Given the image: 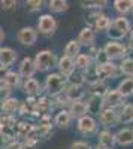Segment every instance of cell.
I'll return each instance as SVG.
<instances>
[{"label": "cell", "mask_w": 133, "mask_h": 149, "mask_svg": "<svg viewBox=\"0 0 133 149\" xmlns=\"http://www.w3.org/2000/svg\"><path fill=\"white\" fill-rule=\"evenodd\" d=\"M67 85H69V81L66 78H63L58 72L57 73H48L45 81H43V91L48 97L55 98L58 95L64 94Z\"/></svg>", "instance_id": "6da1fadb"}, {"label": "cell", "mask_w": 133, "mask_h": 149, "mask_svg": "<svg viewBox=\"0 0 133 149\" xmlns=\"http://www.w3.org/2000/svg\"><path fill=\"white\" fill-rule=\"evenodd\" d=\"M132 22L126 18V17H121V15H118L112 19V26L109 29V31H108V37H109V40L112 42H120V40H123L126 36L130 34L132 31Z\"/></svg>", "instance_id": "7a4b0ae2"}, {"label": "cell", "mask_w": 133, "mask_h": 149, "mask_svg": "<svg viewBox=\"0 0 133 149\" xmlns=\"http://www.w3.org/2000/svg\"><path fill=\"white\" fill-rule=\"evenodd\" d=\"M34 63H36V67H38V72L46 73L58 66V58L51 49H42V51L36 54Z\"/></svg>", "instance_id": "3957f363"}, {"label": "cell", "mask_w": 133, "mask_h": 149, "mask_svg": "<svg viewBox=\"0 0 133 149\" xmlns=\"http://www.w3.org/2000/svg\"><path fill=\"white\" fill-rule=\"evenodd\" d=\"M103 52L106 54L109 61H115V60H126L129 57V46L126 43L121 42H106L103 46Z\"/></svg>", "instance_id": "277c9868"}, {"label": "cell", "mask_w": 133, "mask_h": 149, "mask_svg": "<svg viewBox=\"0 0 133 149\" xmlns=\"http://www.w3.org/2000/svg\"><path fill=\"white\" fill-rule=\"evenodd\" d=\"M17 127H18V121L15 119V116L2 115V119H0V133H2V137L5 139L6 143L17 140Z\"/></svg>", "instance_id": "5b68a950"}, {"label": "cell", "mask_w": 133, "mask_h": 149, "mask_svg": "<svg viewBox=\"0 0 133 149\" xmlns=\"http://www.w3.org/2000/svg\"><path fill=\"white\" fill-rule=\"evenodd\" d=\"M99 128V122L96 121V118L93 115H85L82 116L76 121V130L79 134L85 136V137H88V136H93V134H97Z\"/></svg>", "instance_id": "8992f818"}, {"label": "cell", "mask_w": 133, "mask_h": 149, "mask_svg": "<svg viewBox=\"0 0 133 149\" xmlns=\"http://www.w3.org/2000/svg\"><path fill=\"white\" fill-rule=\"evenodd\" d=\"M57 27H58L57 19L51 14H43L38 19V31L45 37H51L55 33Z\"/></svg>", "instance_id": "52a82bcc"}, {"label": "cell", "mask_w": 133, "mask_h": 149, "mask_svg": "<svg viewBox=\"0 0 133 149\" xmlns=\"http://www.w3.org/2000/svg\"><path fill=\"white\" fill-rule=\"evenodd\" d=\"M97 69V73H99V78L100 81H108V79H115L118 76H121V69H120V64H115L114 61H106L103 64H99L96 66Z\"/></svg>", "instance_id": "ba28073f"}, {"label": "cell", "mask_w": 133, "mask_h": 149, "mask_svg": "<svg viewBox=\"0 0 133 149\" xmlns=\"http://www.w3.org/2000/svg\"><path fill=\"white\" fill-rule=\"evenodd\" d=\"M99 122H100V125L105 127L106 130L118 125V124L121 122V119H120V110L105 107L99 115Z\"/></svg>", "instance_id": "9c48e42d"}, {"label": "cell", "mask_w": 133, "mask_h": 149, "mask_svg": "<svg viewBox=\"0 0 133 149\" xmlns=\"http://www.w3.org/2000/svg\"><path fill=\"white\" fill-rule=\"evenodd\" d=\"M38 34H39L38 29H33V27L27 26V27H22L18 30L17 39L24 46H33L36 43V40H38Z\"/></svg>", "instance_id": "30bf717a"}, {"label": "cell", "mask_w": 133, "mask_h": 149, "mask_svg": "<svg viewBox=\"0 0 133 149\" xmlns=\"http://www.w3.org/2000/svg\"><path fill=\"white\" fill-rule=\"evenodd\" d=\"M36 72H38V67H36L34 58H32V57H24V58L20 61L18 73H20V76L22 78V81L32 79V78L34 76Z\"/></svg>", "instance_id": "8fae6325"}, {"label": "cell", "mask_w": 133, "mask_h": 149, "mask_svg": "<svg viewBox=\"0 0 133 149\" xmlns=\"http://www.w3.org/2000/svg\"><path fill=\"white\" fill-rule=\"evenodd\" d=\"M105 102V107H109V109H121L126 103H124V97L123 94L120 93L117 88H111L109 91H108V94L105 95L103 98Z\"/></svg>", "instance_id": "7c38bea8"}, {"label": "cell", "mask_w": 133, "mask_h": 149, "mask_svg": "<svg viewBox=\"0 0 133 149\" xmlns=\"http://www.w3.org/2000/svg\"><path fill=\"white\" fill-rule=\"evenodd\" d=\"M58 73L62 74L63 78H66L67 81L72 78V74L76 72V66H75V60L74 58H69L66 55H62L58 58Z\"/></svg>", "instance_id": "4fadbf2b"}, {"label": "cell", "mask_w": 133, "mask_h": 149, "mask_svg": "<svg viewBox=\"0 0 133 149\" xmlns=\"http://www.w3.org/2000/svg\"><path fill=\"white\" fill-rule=\"evenodd\" d=\"M42 90H43V85L38 81V79H27L22 82V91L29 98H38L42 95Z\"/></svg>", "instance_id": "5bb4252c"}, {"label": "cell", "mask_w": 133, "mask_h": 149, "mask_svg": "<svg viewBox=\"0 0 133 149\" xmlns=\"http://www.w3.org/2000/svg\"><path fill=\"white\" fill-rule=\"evenodd\" d=\"M17 51H14L9 46H2V49H0V67H2V70L8 72L9 67L17 61Z\"/></svg>", "instance_id": "9a60e30c"}, {"label": "cell", "mask_w": 133, "mask_h": 149, "mask_svg": "<svg viewBox=\"0 0 133 149\" xmlns=\"http://www.w3.org/2000/svg\"><path fill=\"white\" fill-rule=\"evenodd\" d=\"M76 40L81 43V46H87V48H91L94 46V42H96V30L85 26L82 27L78 33V37Z\"/></svg>", "instance_id": "2e32d148"}, {"label": "cell", "mask_w": 133, "mask_h": 149, "mask_svg": "<svg viewBox=\"0 0 133 149\" xmlns=\"http://www.w3.org/2000/svg\"><path fill=\"white\" fill-rule=\"evenodd\" d=\"M74 119L75 118L69 112V109H60L54 116V125L58 128H69Z\"/></svg>", "instance_id": "e0dca14e"}, {"label": "cell", "mask_w": 133, "mask_h": 149, "mask_svg": "<svg viewBox=\"0 0 133 149\" xmlns=\"http://www.w3.org/2000/svg\"><path fill=\"white\" fill-rule=\"evenodd\" d=\"M87 103V107H88V113L91 115H100V112L105 109V102L102 97H97V95H91L88 94V98L85 100Z\"/></svg>", "instance_id": "ac0fdd59"}, {"label": "cell", "mask_w": 133, "mask_h": 149, "mask_svg": "<svg viewBox=\"0 0 133 149\" xmlns=\"http://www.w3.org/2000/svg\"><path fill=\"white\" fill-rule=\"evenodd\" d=\"M2 81L9 86L12 91L17 90V88H20V86L22 88V84H21V82H24L22 78L20 76V73H18V72H14V70H8V72H5Z\"/></svg>", "instance_id": "d6986e66"}, {"label": "cell", "mask_w": 133, "mask_h": 149, "mask_svg": "<svg viewBox=\"0 0 133 149\" xmlns=\"http://www.w3.org/2000/svg\"><path fill=\"white\" fill-rule=\"evenodd\" d=\"M21 102L15 97H9L6 100H2V113L8 116H14L17 112H20Z\"/></svg>", "instance_id": "ffe728a7"}, {"label": "cell", "mask_w": 133, "mask_h": 149, "mask_svg": "<svg viewBox=\"0 0 133 149\" xmlns=\"http://www.w3.org/2000/svg\"><path fill=\"white\" fill-rule=\"evenodd\" d=\"M64 95L67 97L69 102H79L84 100L85 97V90H84L82 85H67V88L64 91Z\"/></svg>", "instance_id": "44dd1931"}, {"label": "cell", "mask_w": 133, "mask_h": 149, "mask_svg": "<svg viewBox=\"0 0 133 149\" xmlns=\"http://www.w3.org/2000/svg\"><path fill=\"white\" fill-rule=\"evenodd\" d=\"M97 140H99L97 143L102 145V146H105L106 149H112L115 146V143H117L115 134L111 130H106V128H103V130H100L97 133Z\"/></svg>", "instance_id": "7402d4cb"}, {"label": "cell", "mask_w": 133, "mask_h": 149, "mask_svg": "<svg viewBox=\"0 0 133 149\" xmlns=\"http://www.w3.org/2000/svg\"><path fill=\"white\" fill-rule=\"evenodd\" d=\"M115 139H117V145H120V146L133 145V128L124 127L121 130H118L115 133Z\"/></svg>", "instance_id": "603a6c76"}, {"label": "cell", "mask_w": 133, "mask_h": 149, "mask_svg": "<svg viewBox=\"0 0 133 149\" xmlns=\"http://www.w3.org/2000/svg\"><path fill=\"white\" fill-rule=\"evenodd\" d=\"M69 112L72 115H74V118L79 119L82 116H85L88 115V107H87V103L84 102V100H79V102H70L69 104Z\"/></svg>", "instance_id": "cb8c5ba5"}, {"label": "cell", "mask_w": 133, "mask_h": 149, "mask_svg": "<svg viewBox=\"0 0 133 149\" xmlns=\"http://www.w3.org/2000/svg\"><path fill=\"white\" fill-rule=\"evenodd\" d=\"M111 26H112V19L105 14H100L97 17V19H96L93 29L96 30V33H108L109 29H111Z\"/></svg>", "instance_id": "d4e9b609"}, {"label": "cell", "mask_w": 133, "mask_h": 149, "mask_svg": "<svg viewBox=\"0 0 133 149\" xmlns=\"http://www.w3.org/2000/svg\"><path fill=\"white\" fill-rule=\"evenodd\" d=\"M63 55L76 60V58L81 55V43H79L76 39L69 40V42L66 43V46H64V54H63Z\"/></svg>", "instance_id": "484cf974"}, {"label": "cell", "mask_w": 133, "mask_h": 149, "mask_svg": "<svg viewBox=\"0 0 133 149\" xmlns=\"http://www.w3.org/2000/svg\"><path fill=\"white\" fill-rule=\"evenodd\" d=\"M117 90L123 94L124 98L133 95V78H126L123 81H120L117 85Z\"/></svg>", "instance_id": "4316f807"}, {"label": "cell", "mask_w": 133, "mask_h": 149, "mask_svg": "<svg viewBox=\"0 0 133 149\" xmlns=\"http://www.w3.org/2000/svg\"><path fill=\"white\" fill-rule=\"evenodd\" d=\"M114 9L118 12L121 17L133 10V0H115L114 2Z\"/></svg>", "instance_id": "83f0119b"}, {"label": "cell", "mask_w": 133, "mask_h": 149, "mask_svg": "<svg viewBox=\"0 0 133 149\" xmlns=\"http://www.w3.org/2000/svg\"><path fill=\"white\" fill-rule=\"evenodd\" d=\"M75 66H76V70L78 72H85L91 66H94V63H93V60H91V57L88 54H81L75 60Z\"/></svg>", "instance_id": "f1b7e54d"}, {"label": "cell", "mask_w": 133, "mask_h": 149, "mask_svg": "<svg viewBox=\"0 0 133 149\" xmlns=\"http://www.w3.org/2000/svg\"><path fill=\"white\" fill-rule=\"evenodd\" d=\"M48 9L51 14H63L69 9V3L66 0H50L48 2Z\"/></svg>", "instance_id": "f546056e"}, {"label": "cell", "mask_w": 133, "mask_h": 149, "mask_svg": "<svg viewBox=\"0 0 133 149\" xmlns=\"http://www.w3.org/2000/svg\"><path fill=\"white\" fill-rule=\"evenodd\" d=\"M33 124H30V122H27V121H18V127H17V137H20V139H27L29 136H30V133L33 131Z\"/></svg>", "instance_id": "4dcf8cb0"}, {"label": "cell", "mask_w": 133, "mask_h": 149, "mask_svg": "<svg viewBox=\"0 0 133 149\" xmlns=\"http://www.w3.org/2000/svg\"><path fill=\"white\" fill-rule=\"evenodd\" d=\"M109 90H111V88L108 86V84H106L105 81H100V82H97L96 85L90 86L88 94H91V95H97V97L105 98V95L108 94V91H109Z\"/></svg>", "instance_id": "1f68e13d"}, {"label": "cell", "mask_w": 133, "mask_h": 149, "mask_svg": "<svg viewBox=\"0 0 133 149\" xmlns=\"http://www.w3.org/2000/svg\"><path fill=\"white\" fill-rule=\"evenodd\" d=\"M120 119H121V124H132L133 122V104L132 103H126L120 109Z\"/></svg>", "instance_id": "d6a6232c"}, {"label": "cell", "mask_w": 133, "mask_h": 149, "mask_svg": "<svg viewBox=\"0 0 133 149\" xmlns=\"http://www.w3.org/2000/svg\"><path fill=\"white\" fill-rule=\"evenodd\" d=\"M82 73H84V78H85V84L88 86H93V85H96L97 82H100V78H99V73H97L96 66H91L88 70L82 72Z\"/></svg>", "instance_id": "836d02e7"}, {"label": "cell", "mask_w": 133, "mask_h": 149, "mask_svg": "<svg viewBox=\"0 0 133 149\" xmlns=\"http://www.w3.org/2000/svg\"><path fill=\"white\" fill-rule=\"evenodd\" d=\"M81 5L85 9H91L93 12H96V10L99 12V9H103L108 5V2L106 0H100V2L99 0H84V2H81Z\"/></svg>", "instance_id": "e575fe53"}, {"label": "cell", "mask_w": 133, "mask_h": 149, "mask_svg": "<svg viewBox=\"0 0 133 149\" xmlns=\"http://www.w3.org/2000/svg\"><path fill=\"white\" fill-rule=\"evenodd\" d=\"M120 69H121V73L126 74L127 78H133V57H127L126 60H123L120 63Z\"/></svg>", "instance_id": "d590c367"}, {"label": "cell", "mask_w": 133, "mask_h": 149, "mask_svg": "<svg viewBox=\"0 0 133 149\" xmlns=\"http://www.w3.org/2000/svg\"><path fill=\"white\" fill-rule=\"evenodd\" d=\"M43 2L42 0H27L26 2V10L29 12H39L43 8Z\"/></svg>", "instance_id": "8d00e7d4"}, {"label": "cell", "mask_w": 133, "mask_h": 149, "mask_svg": "<svg viewBox=\"0 0 133 149\" xmlns=\"http://www.w3.org/2000/svg\"><path fill=\"white\" fill-rule=\"evenodd\" d=\"M69 84H70V85H82V86H84V84H85V78H84V73L76 70L74 74H72V78L69 79Z\"/></svg>", "instance_id": "74e56055"}, {"label": "cell", "mask_w": 133, "mask_h": 149, "mask_svg": "<svg viewBox=\"0 0 133 149\" xmlns=\"http://www.w3.org/2000/svg\"><path fill=\"white\" fill-rule=\"evenodd\" d=\"M70 149H94V148L85 140H75L70 143Z\"/></svg>", "instance_id": "f35d334b"}, {"label": "cell", "mask_w": 133, "mask_h": 149, "mask_svg": "<svg viewBox=\"0 0 133 149\" xmlns=\"http://www.w3.org/2000/svg\"><path fill=\"white\" fill-rule=\"evenodd\" d=\"M0 93H2V100H6V98H9V97H12L10 94H12V90L9 88V86L2 81L0 82Z\"/></svg>", "instance_id": "ab89813d"}, {"label": "cell", "mask_w": 133, "mask_h": 149, "mask_svg": "<svg viewBox=\"0 0 133 149\" xmlns=\"http://www.w3.org/2000/svg\"><path fill=\"white\" fill-rule=\"evenodd\" d=\"M17 5H18L17 0H3L2 2L3 10H14V9H17Z\"/></svg>", "instance_id": "60d3db41"}, {"label": "cell", "mask_w": 133, "mask_h": 149, "mask_svg": "<svg viewBox=\"0 0 133 149\" xmlns=\"http://www.w3.org/2000/svg\"><path fill=\"white\" fill-rule=\"evenodd\" d=\"M3 149H26V148H24L22 142H20V140H14V142L5 143Z\"/></svg>", "instance_id": "b9f144b4"}, {"label": "cell", "mask_w": 133, "mask_h": 149, "mask_svg": "<svg viewBox=\"0 0 133 149\" xmlns=\"http://www.w3.org/2000/svg\"><path fill=\"white\" fill-rule=\"evenodd\" d=\"M38 143H39L38 140H33V139H26V140H22V145H24V148H26V149H34Z\"/></svg>", "instance_id": "7bdbcfd3"}, {"label": "cell", "mask_w": 133, "mask_h": 149, "mask_svg": "<svg viewBox=\"0 0 133 149\" xmlns=\"http://www.w3.org/2000/svg\"><path fill=\"white\" fill-rule=\"evenodd\" d=\"M127 37H129V40H127V46H129L130 49H133V30L130 31V34H129Z\"/></svg>", "instance_id": "ee69618b"}, {"label": "cell", "mask_w": 133, "mask_h": 149, "mask_svg": "<svg viewBox=\"0 0 133 149\" xmlns=\"http://www.w3.org/2000/svg\"><path fill=\"white\" fill-rule=\"evenodd\" d=\"M94 149H106V148H105V146H102V145H99V143H97V145H96V146H94Z\"/></svg>", "instance_id": "f6af8a7d"}, {"label": "cell", "mask_w": 133, "mask_h": 149, "mask_svg": "<svg viewBox=\"0 0 133 149\" xmlns=\"http://www.w3.org/2000/svg\"><path fill=\"white\" fill-rule=\"evenodd\" d=\"M0 37H2V42H3L5 40V31L3 30H2V33H0Z\"/></svg>", "instance_id": "bcb514c9"}]
</instances>
